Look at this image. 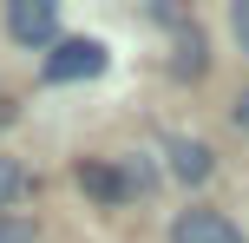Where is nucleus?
<instances>
[{
  "label": "nucleus",
  "mask_w": 249,
  "mask_h": 243,
  "mask_svg": "<svg viewBox=\"0 0 249 243\" xmlns=\"http://www.w3.org/2000/svg\"><path fill=\"white\" fill-rule=\"evenodd\" d=\"M105 73V46L99 39H59L46 59V86H72V79H99Z\"/></svg>",
  "instance_id": "f257e3e1"
},
{
  "label": "nucleus",
  "mask_w": 249,
  "mask_h": 243,
  "mask_svg": "<svg viewBox=\"0 0 249 243\" xmlns=\"http://www.w3.org/2000/svg\"><path fill=\"white\" fill-rule=\"evenodd\" d=\"M7 33L20 39V46H46V39L59 33V7H53V0H13L7 7Z\"/></svg>",
  "instance_id": "f03ea898"
},
{
  "label": "nucleus",
  "mask_w": 249,
  "mask_h": 243,
  "mask_svg": "<svg viewBox=\"0 0 249 243\" xmlns=\"http://www.w3.org/2000/svg\"><path fill=\"white\" fill-rule=\"evenodd\" d=\"M171 243H249V237L223 217V210H184V217L171 224Z\"/></svg>",
  "instance_id": "7ed1b4c3"
},
{
  "label": "nucleus",
  "mask_w": 249,
  "mask_h": 243,
  "mask_svg": "<svg viewBox=\"0 0 249 243\" xmlns=\"http://www.w3.org/2000/svg\"><path fill=\"white\" fill-rule=\"evenodd\" d=\"M171 171H177L184 184H203V178L216 171V151L197 145V138H177V145H171Z\"/></svg>",
  "instance_id": "20e7f679"
},
{
  "label": "nucleus",
  "mask_w": 249,
  "mask_h": 243,
  "mask_svg": "<svg viewBox=\"0 0 249 243\" xmlns=\"http://www.w3.org/2000/svg\"><path fill=\"white\" fill-rule=\"evenodd\" d=\"M79 191H92V197H105V204H118L124 197V178L112 165H79Z\"/></svg>",
  "instance_id": "39448f33"
},
{
  "label": "nucleus",
  "mask_w": 249,
  "mask_h": 243,
  "mask_svg": "<svg viewBox=\"0 0 249 243\" xmlns=\"http://www.w3.org/2000/svg\"><path fill=\"white\" fill-rule=\"evenodd\" d=\"M177 73H184V79H197V73H203V33H197V26L177 39Z\"/></svg>",
  "instance_id": "423d86ee"
},
{
  "label": "nucleus",
  "mask_w": 249,
  "mask_h": 243,
  "mask_svg": "<svg viewBox=\"0 0 249 243\" xmlns=\"http://www.w3.org/2000/svg\"><path fill=\"white\" fill-rule=\"evenodd\" d=\"M20 191H26V165H20V158H0V210H7Z\"/></svg>",
  "instance_id": "0eeeda50"
},
{
  "label": "nucleus",
  "mask_w": 249,
  "mask_h": 243,
  "mask_svg": "<svg viewBox=\"0 0 249 243\" xmlns=\"http://www.w3.org/2000/svg\"><path fill=\"white\" fill-rule=\"evenodd\" d=\"M0 243H33V224L26 217H0Z\"/></svg>",
  "instance_id": "6e6552de"
},
{
  "label": "nucleus",
  "mask_w": 249,
  "mask_h": 243,
  "mask_svg": "<svg viewBox=\"0 0 249 243\" xmlns=\"http://www.w3.org/2000/svg\"><path fill=\"white\" fill-rule=\"evenodd\" d=\"M230 26H236V46L249 53V0H236V7H230Z\"/></svg>",
  "instance_id": "1a4fd4ad"
},
{
  "label": "nucleus",
  "mask_w": 249,
  "mask_h": 243,
  "mask_svg": "<svg viewBox=\"0 0 249 243\" xmlns=\"http://www.w3.org/2000/svg\"><path fill=\"white\" fill-rule=\"evenodd\" d=\"M230 118H236V131H249V86H243V99L230 105Z\"/></svg>",
  "instance_id": "9d476101"
}]
</instances>
